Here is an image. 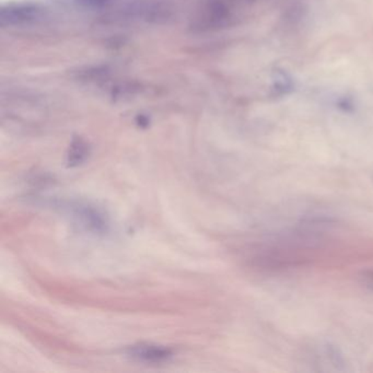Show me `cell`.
<instances>
[{
  "label": "cell",
  "instance_id": "cell-3",
  "mask_svg": "<svg viewBox=\"0 0 373 373\" xmlns=\"http://www.w3.org/2000/svg\"><path fill=\"white\" fill-rule=\"evenodd\" d=\"M128 355L137 361H146V363H161V361H168L173 354L171 349L164 346L140 344L130 347L128 349Z\"/></svg>",
  "mask_w": 373,
  "mask_h": 373
},
{
  "label": "cell",
  "instance_id": "cell-2",
  "mask_svg": "<svg viewBox=\"0 0 373 373\" xmlns=\"http://www.w3.org/2000/svg\"><path fill=\"white\" fill-rule=\"evenodd\" d=\"M42 16V9L37 3H21L9 5L1 10L3 26H21L37 20Z\"/></svg>",
  "mask_w": 373,
  "mask_h": 373
},
{
  "label": "cell",
  "instance_id": "cell-5",
  "mask_svg": "<svg viewBox=\"0 0 373 373\" xmlns=\"http://www.w3.org/2000/svg\"><path fill=\"white\" fill-rule=\"evenodd\" d=\"M361 280L365 287L373 291V270H365L361 272Z\"/></svg>",
  "mask_w": 373,
  "mask_h": 373
},
{
  "label": "cell",
  "instance_id": "cell-6",
  "mask_svg": "<svg viewBox=\"0 0 373 373\" xmlns=\"http://www.w3.org/2000/svg\"><path fill=\"white\" fill-rule=\"evenodd\" d=\"M137 124L139 125L140 128H147L148 124H149V119L146 115L139 114L137 116Z\"/></svg>",
  "mask_w": 373,
  "mask_h": 373
},
{
  "label": "cell",
  "instance_id": "cell-4",
  "mask_svg": "<svg viewBox=\"0 0 373 373\" xmlns=\"http://www.w3.org/2000/svg\"><path fill=\"white\" fill-rule=\"evenodd\" d=\"M89 155V145L81 137H75L68 151V164L70 166H79Z\"/></svg>",
  "mask_w": 373,
  "mask_h": 373
},
{
  "label": "cell",
  "instance_id": "cell-1",
  "mask_svg": "<svg viewBox=\"0 0 373 373\" xmlns=\"http://www.w3.org/2000/svg\"><path fill=\"white\" fill-rule=\"evenodd\" d=\"M70 215L79 226L94 234H103L107 231V223L103 214L98 209L83 204L68 206Z\"/></svg>",
  "mask_w": 373,
  "mask_h": 373
}]
</instances>
